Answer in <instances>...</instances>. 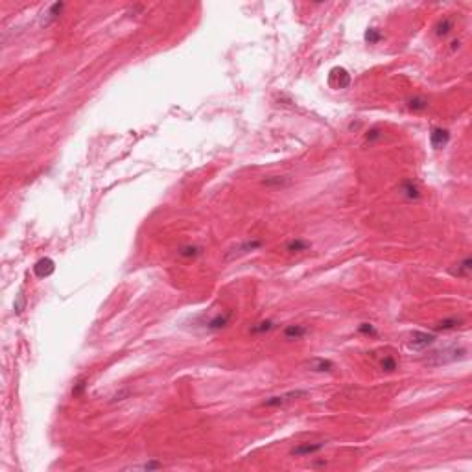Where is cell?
Listing matches in <instances>:
<instances>
[{"label":"cell","mask_w":472,"mask_h":472,"mask_svg":"<svg viewBox=\"0 0 472 472\" xmlns=\"http://www.w3.org/2000/svg\"><path fill=\"white\" fill-rule=\"evenodd\" d=\"M304 397H308V391H304V389H295V391H288V393H282V395H275V397L266 398V400L262 402V406H264V408H282L286 404H290V402H293V400H299V398H304Z\"/></svg>","instance_id":"obj_1"},{"label":"cell","mask_w":472,"mask_h":472,"mask_svg":"<svg viewBox=\"0 0 472 472\" xmlns=\"http://www.w3.org/2000/svg\"><path fill=\"white\" fill-rule=\"evenodd\" d=\"M466 351L465 347H452L446 349V351H439V353H433V360H426L430 365H441V364H448V362H455V360H463L466 358Z\"/></svg>","instance_id":"obj_2"},{"label":"cell","mask_w":472,"mask_h":472,"mask_svg":"<svg viewBox=\"0 0 472 472\" xmlns=\"http://www.w3.org/2000/svg\"><path fill=\"white\" fill-rule=\"evenodd\" d=\"M262 245H264V242L258 238H253V240H247V242H242V244H238L236 247H233V249L227 251V255H225V260H233V258H238V256H244L247 255V253H251V251H256L260 249Z\"/></svg>","instance_id":"obj_3"},{"label":"cell","mask_w":472,"mask_h":472,"mask_svg":"<svg viewBox=\"0 0 472 472\" xmlns=\"http://www.w3.org/2000/svg\"><path fill=\"white\" fill-rule=\"evenodd\" d=\"M437 338L432 332H422V330H415L413 334L410 336V342H408V347L413 349V351H422L426 349L428 345H432Z\"/></svg>","instance_id":"obj_4"},{"label":"cell","mask_w":472,"mask_h":472,"mask_svg":"<svg viewBox=\"0 0 472 472\" xmlns=\"http://www.w3.org/2000/svg\"><path fill=\"white\" fill-rule=\"evenodd\" d=\"M325 448V443H299L297 446H293V448L290 450V455H293V457H308V455H313L318 454V452H321V450Z\"/></svg>","instance_id":"obj_5"},{"label":"cell","mask_w":472,"mask_h":472,"mask_svg":"<svg viewBox=\"0 0 472 472\" xmlns=\"http://www.w3.org/2000/svg\"><path fill=\"white\" fill-rule=\"evenodd\" d=\"M329 83L334 87V89H347L349 83H351V76H349V72L345 69L336 67V69L330 70Z\"/></svg>","instance_id":"obj_6"},{"label":"cell","mask_w":472,"mask_h":472,"mask_svg":"<svg viewBox=\"0 0 472 472\" xmlns=\"http://www.w3.org/2000/svg\"><path fill=\"white\" fill-rule=\"evenodd\" d=\"M450 140V131L444 127H433L430 133V144L433 149H443Z\"/></svg>","instance_id":"obj_7"},{"label":"cell","mask_w":472,"mask_h":472,"mask_svg":"<svg viewBox=\"0 0 472 472\" xmlns=\"http://www.w3.org/2000/svg\"><path fill=\"white\" fill-rule=\"evenodd\" d=\"M470 271H472L470 256H465L463 260L454 264V266L448 269V273L452 275V277H457V279H468V277H470Z\"/></svg>","instance_id":"obj_8"},{"label":"cell","mask_w":472,"mask_h":472,"mask_svg":"<svg viewBox=\"0 0 472 472\" xmlns=\"http://www.w3.org/2000/svg\"><path fill=\"white\" fill-rule=\"evenodd\" d=\"M54 269H56V264H54V260L48 258V256L39 258V260L34 264V273H35V277H39V279L50 277V275L54 273Z\"/></svg>","instance_id":"obj_9"},{"label":"cell","mask_w":472,"mask_h":472,"mask_svg":"<svg viewBox=\"0 0 472 472\" xmlns=\"http://www.w3.org/2000/svg\"><path fill=\"white\" fill-rule=\"evenodd\" d=\"M461 327H465V319L457 318V316H452V318H444L441 321L433 325V330L437 332H448V330H457Z\"/></svg>","instance_id":"obj_10"},{"label":"cell","mask_w":472,"mask_h":472,"mask_svg":"<svg viewBox=\"0 0 472 472\" xmlns=\"http://www.w3.org/2000/svg\"><path fill=\"white\" fill-rule=\"evenodd\" d=\"M400 192H402L404 198L410 199V201H417V199L422 198L421 188H419V185H417L413 179H404V181L400 183Z\"/></svg>","instance_id":"obj_11"},{"label":"cell","mask_w":472,"mask_h":472,"mask_svg":"<svg viewBox=\"0 0 472 472\" xmlns=\"http://www.w3.org/2000/svg\"><path fill=\"white\" fill-rule=\"evenodd\" d=\"M231 318H233V312L216 313L214 318H211L205 323V329L207 330H222V329H225V327L231 323Z\"/></svg>","instance_id":"obj_12"},{"label":"cell","mask_w":472,"mask_h":472,"mask_svg":"<svg viewBox=\"0 0 472 472\" xmlns=\"http://www.w3.org/2000/svg\"><path fill=\"white\" fill-rule=\"evenodd\" d=\"M306 367L313 373H329L334 369V362L329 358H312L306 364Z\"/></svg>","instance_id":"obj_13"},{"label":"cell","mask_w":472,"mask_h":472,"mask_svg":"<svg viewBox=\"0 0 472 472\" xmlns=\"http://www.w3.org/2000/svg\"><path fill=\"white\" fill-rule=\"evenodd\" d=\"M308 332H310V330H308L306 325H288L282 334H284L286 340L293 342V340H301V338H304Z\"/></svg>","instance_id":"obj_14"},{"label":"cell","mask_w":472,"mask_h":472,"mask_svg":"<svg viewBox=\"0 0 472 472\" xmlns=\"http://www.w3.org/2000/svg\"><path fill=\"white\" fill-rule=\"evenodd\" d=\"M63 8H65V4H63V2H56V4L48 6V10L43 13V24H45V26H48V24L54 23V21H56V19L61 15Z\"/></svg>","instance_id":"obj_15"},{"label":"cell","mask_w":472,"mask_h":472,"mask_svg":"<svg viewBox=\"0 0 472 472\" xmlns=\"http://www.w3.org/2000/svg\"><path fill=\"white\" fill-rule=\"evenodd\" d=\"M408 109L410 111H413V113H421V111H426L428 107H430V102H428V98L424 96H413L408 100Z\"/></svg>","instance_id":"obj_16"},{"label":"cell","mask_w":472,"mask_h":472,"mask_svg":"<svg viewBox=\"0 0 472 472\" xmlns=\"http://www.w3.org/2000/svg\"><path fill=\"white\" fill-rule=\"evenodd\" d=\"M452 30H454V19L443 17L437 23V26H435V35H437V37H446Z\"/></svg>","instance_id":"obj_17"},{"label":"cell","mask_w":472,"mask_h":472,"mask_svg":"<svg viewBox=\"0 0 472 472\" xmlns=\"http://www.w3.org/2000/svg\"><path fill=\"white\" fill-rule=\"evenodd\" d=\"M310 249V242H306V240H302V238H293V240H290L288 244H286V251L288 253H302V251H308Z\"/></svg>","instance_id":"obj_18"},{"label":"cell","mask_w":472,"mask_h":472,"mask_svg":"<svg viewBox=\"0 0 472 472\" xmlns=\"http://www.w3.org/2000/svg\"><path fill=\"white\" fill-rule=\"evenodd\" d=\"M275 329V321H271V319H264V321H258V323L251 325L249 332L251 334H266V332H269V330Z\"/></svg>","instance_id":"obj_19"},{"label":"cell","mask_w":472,"mask_h":472,"mask_svg":"<svg viewBox=\"0 0 472 472\" xmlns=\"http://www.w3.org/2000/svg\"><path fill=\"white\" fill-rule=\"evenodd\" d=\"M201 253H203V247H199V245H183V247L177 249V255L183 256V258H196Z\"/></svg>","instance_id":"obj_20"},{"label":"cell","mask_w":472,"mask_h":472,"mask_svg":"<svg viewBox=\"0 0 472 472\" xmlns=\"http://www.w3.org/2000/svg\"><path fill=\"white\" fill-rule=\"evenodd\" d=\"M364 39L369 43V45H376V43H380L382 39H384V34H382L380 30L378 28H367L365 30V35H364Z\"/></svg>","instance_id":"obj_21"},{"label":"cell","mask_w":472,"mask_h":472,"mask_svg":"<svg viewBox=\"0 0 472 472\" xmlns=\"http://www.w3.org/2000/svg\"><path fill=\"white\" fill-rule=\"evenodd\" d=\"M262 183H264L266 187H286V185H290V177L271 176V177H266Z\"/></svg>","instance_id":"obj_22"},{"label":"cell","mask_w":472,"mask_h":472,"mask_svg":"<svg viewBox=\"0 0 472 472\" xmlns=\"http://www.w3.org/2000/svg\"><path fill=\"white\" fill-rule=\"evenodd\" d=\"M380 367L384 373H393L395 369H398V362L393 356H384V360L380 362Z\"/></svg>","instance_id":"obj_23"},{"label":"cell","mask_w":472,"mask_h":472,"mask_svg":"<svg viewBox=\"0 0 472 472\" xmlns=\"http://www.w3.org/2000/svg\"><path fill=\"white\" fill-rule=\"evenodd\" d=\"M382 137H384V133H382V129H378V127H373V129H369L364 135L365 142H369V144L376 142V140H380Z\"/></svg>","instance_id":"obj_24"},{"label":"cell","mask_w":472,"mask_h":472,"mask_svg":"<svg viewBox=\"0 0 472 472\" xmlns=\"http://www.w3.org/2000/svg\"><path fill=\"white\" fill-rule=\"evenodd\" d=\"M358 332H360V334H365V336H378L376 329L371 323H362L358 327Z\"/></svg>","instance_id":"obj_25"},{"label":"cell","mask_w":472,"mask_h":472,"mask_svg":"<svg viewBox=\"0 0 472 472\" xmlns=\"http://www.w3.org/2000/svg\"><path fill=\"white\" fill-rule=\"evenodd\" d=\"M85 387H87V378H81V380L76 382L74 387H72V395H74V397H80L81 393L85 391Z\"/></svg>","instance_id":"obj_26"},{"label":"cell","mask_w":472,"mask_h":472,"mask_svg":"<svg viewBox=\"0 0 472 472\" xmlns=\"http://www.w3.org/2000/svg\"><path fill=\"white\" fill-rule=\"evenodd\" d=\"M135 468H140V470H159V468H163V463H159V461H148V463L138 465Z\"/></svg>","instance_id":"obj_27"},{"label":"cell","mask_w":472,"mask_h":472,"mask_svg":"<svg viewBox=\"0 0 472 472\" xmlns=\"http://www.w3.org/2000/svg\"><path fill=\"white\" fill-rule=\"evenodd\" d=\"M13 308H15V313H23V310H24V295L23 293H19V297L15 299Z\"/></svg>","instance_id":"obj_28"},{"label":"cell","mask_w":472,"mask_h":472,"mask_svg":"<svg viewBox=\"0 0 472 472\" xmlns=\"http://www.w3.org/2000/svg\"><path fill=\"white\" fill-rule=\"evenodd\" d=\"M459 45H461V41L455 39V41H452V46H450V48H452V50H457V48H459Z\"/></svg>","instance_id":"obj_29"}]
</instances>
